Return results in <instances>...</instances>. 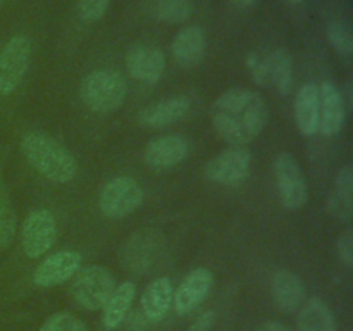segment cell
Returning a JSON list of instances; mask_svg holds the SVG:
<instances>
[{
	"mask_svg": "<svg viewBox=\"0 0 353 331\" xmlns=\"http://www.w3.org/2000/svg\"><path fill=\"white\" fill-rule=\"evenodd\" d=\"M268 102L252 90H226L212 103L214 130L233 147H245L254 141L268 126Z\"/></svg>",
	"mask_w": 353,
	"mask_h": 331,
	"instance_id": "6da1fadb",
	"label": "cell"
},
{
	"mask_svg": "<svg viewBox=\"0 0 353 331\" xmlns=\"http://www.w3.org/2000/svg\"><path fill=\"white\" fill-rule=\"evenodd\" d=\"M21 150L41 176L54 183H71L78 172L71 152L45 131H28L21 140Z\"/></svg>",
	"mask_w": 353,
	"mask_h": 331,
	"instance_id": "7a4b0ae2",
	"label": "cell"
},
{
	"mask_svg": "<svg viewBox=\"0 0 353 331\" xmlns=\"http://www.w3.org/2000/svg\"><path fill=\"white\" fill-rule=\"evenodd\" d=\"M126 79L112 69H97L90 72L79 88L83 103L97 114L116 112L126 100Z\"/></svg>",
	"mask_w": 353,
	"mask_h": 331,
	"instance_id": "3957f363",
	"label": "cell"
},
{
	"mask_svg": "<svg viewBox=\"0 0 353 331\" xmlns=\"http://www.w3.org/2000/svg\"><path fill=\"white\" fill-rule=\"evenodd\" d=\"M255 83L274 88L279 95H290L293 90V59L286 48H274L268 54L248 59Z\"/></svg>",
	"mask_w": 353,
	"mask_h": 331,
	"instance_id": "277c9868",
	"label": "cell"
},
{
	"mask_svg": "<svg viewBox=\"0 0 353 331\" xmlns=\"http://www.w3.org/2000/svg\"><path fill=\"white\" fill-rule=\"evenodd\" d=\"M143 188L131 176H116L105 183L99 197L100 212L109 219H123L143 202Z\"/></svg>",
	"mask_w": 353,
	"mask_h": 331,
	"instance_id": "5b68a950",
	"label": "cell"
},
{
	"mask_svg": "<svg viewBox=\"0 0 353 331\" xmlns=\"http://www.w3.org/2000/svg\"><path fill=\"white\" fill-rule=\"evenodd\" d=\"M116 288V279L103 265H88L74 274L71 293L76 302L86 310L103 309L110 293Z\"/></svg>",
	"mask_w": 353,
	"mask_h": 331,
	"instance_id": "8992f818",
	"label": "cell"
},
{
	"mask_svg": "<svg viewBox=\"0 0 353 331\" xmlns=\"http://www.w3.org/2000/svg\"><path fill=\"white\" fill-rule=\"evenodd\" d=\"M274 178L283 207L300 210L309 200V186L299 161L290 152H281L274 159Z\"/></svg>",
	"mask_w": 353,
	"mask_h": 331,
	"instance_id": "52a82bcc",
	"label": "cell"
},
{
	"mask_svg": "<svg viewBox=\"0 0 353 331\" xmlns=\"http://www.w3.org/2000/svg\"><path fill=\"white\" fill-rule=\"evenodd\" d=\"M31 61V43L23 34L10 38L0 50V95L19 88Z\"/></svg>",
	"mask_w": 353,
	"mask_h": 331,
	"instance_id": "ba28073f",
	"label": "cell"
},
{
	"mask_svg": "<svg viewBox=\"0 0 353 331\" xmlns=\"http://www.w3.org/2000/svg\"><path fill=\"white\" fill-rule=\"evenodd\" d=\"M57 240V221L48 209L30 212L21 228V247L26 257L38 259L47 254Z\"/></svg>",
	"mask_w": 353,
	"mask_h": 331,
	"instance_id": "9c48e42d",
	"label": "cell"
},
{
	"mask_svg": "<svg viewBox=\"0 0 353 331\" xmlns=\"http://www.w3.org/2000/svg\"><path fill=\"white\" fill-rule=\"evenodd\" d=\"M252 164L250 152L245 147H230L205 164V176L224 186H238L248 178Z\"/></svg>",
	"mask_w": 353,
	"mask_h": 331,
	"instance_id": "30bf717a",
	"label": "cell"
},
{
	"mask_svg": "<svg viewBox=\"0 0 353 331\" xmlns=\"http://www.w3.org/2000/svg\"><path fill=\"white\" fill-rule=\"evenodd\" d=\"M81 254L71 248L48 255L33 272V283L41 288L57 286L71 279L81 268Z\"/></svg>",
	"mask_w": 353,
	"mask_h": 331,
	"instance_id": "8fae6325",
	"label": "cell"
},
{
	"mask_svg": "<svg viewBox=\"0 0 353 331\" xmlns=\"http://www.w3.org/2000/svg\"><path fill=\"white\" fill-rule=\"evenodd\" d=\"M214 285L212 272L205 268H196L185 276L172 295V305L178 316H188L209 295Z\"/></svg>",
	"mask_w": 353,
	"mask_h": 331,
	"instance_id": "7c38bea8",
	"label": "cell"
},
{
	"mask_svg": "<svg viewBox=\"0 0 353 331\" xmlns=\"http://www.w3.org/2000/svg\"><path fill=\"white\" fill-rule=\"evenodd\" d=\"M188 155V143L181 134H164L148 141L143 150V162L150 169L164 171L181 164Z\"/></svg>",
	"mask_w": 353,
	"mask_h": 331,
	"instance_id": "4fadbf2b",
	"label": "cell"
},
{
	"mask_svg": "<svg viewBox=\"0 0 353 331\" xmlns=\"http://www.w3.org/2000/svg\"><path fill=\"white\" fill-rule=\"evenodd\" d=\"M126 69L137 81L154 85L164 74L165 55L150 45H137L128 52Z\"/></svg>",
	"mask_w": 353,
	"mask_h": 331,
	"instance_id": "5bb4252c",
	"label": "cell"
},
{
	"mask_svg": "<svg viewBox=\"0 0 353 331\" xmlns=\"http://www.w3.org/2000/svg\"><path fill=\"white\" fill-rule=\"evenodd\" d=\"M319 88V131L324 137H334L340 133L347 123V109H345L341 93L333 83H323Z\"/></svg>",
	"mask_w": 353,
	"mask_h": 331,
	"instance_id": "9a60e30c",
	"label": "cell"
},
{
	"mask_svg": "<svg viewBox=\"0 0 353 331\" xmlns=\"http://www.w3.org/2000/svg\"><path fill=\"white\" fill-rule=\"evenodd\" d=\"M271 295L281 312L293 314L303 305L305 285L302 278L292 269H278L272 276Z\"/></svg>",
	"mask_w": 353,
	"mask_h": 331,
	"instance_id": "2e32d148",
	"label": "cell"
},
{
	"mask_svg": "<svg viewBox=\"0 0 353 331\" xmlns=\"http://www.w3.org/2000/svg\"><path fill=\"white\" fill-rule=\"evenodd\" d=\"M296 128L303 137L319 133V88L314 83H303L293 103Z\"/></svg>",
	"mask_w": 353,
	"mask_h": 331,
	"instance_id": "e0dca14e",
	"label": "cell"
},
{
	"mask_svg": "<svg viewBox=\"0 0 353 331\" xmlns=\"http://www.w3.org/2000/svg\"><path fill=\"white\" fill-rule=\"evenodd\" d=\"M188 110L190 100L186 97H171L141 109L137 119L143 128H162L181 121Z\"/></svg>",
	"mask_w": 353,
	"mask_h": 331,
	"instance_id": "ac0fdd59",
	"label": "cell"
},
{
	"mask_svg": "<svg viewBox=\"0 0 353 331\" xmlns=\"http://www.w3.org/2000/svg\"><path fill=\"white\" fill-rule=\"evenodd\" d=\"M172 295H174V290L168 276H161L148 283L140 299L141 314L145 319L148 323H159L164 319L165 314L172 307Z\"/></svg>",
	"mask_w": 353,
	"mask_h": 331,
	"instance_id": "d6986e66",
	"label": "cell"
},
{
	"mask_svg": "<svg viewBox=\"0 0 353 331\" xmlns=\"http://www.w3.org/2000/svg\"><path fill=\"white\" fill-rule=\"evenodd\" d=\"M207 37L202 28L188 26L178 31L171 43L172 57L183 68H193L205 55Z\"/></svg>",
	"mask_w": 353,
	"mask_h": 331,
	"instance_id": "ffe728a7",
	"label": "cell"
},
{
	"mask_svg": "<svg viewBox=\"0 0 353 331\" xmlns=\"http://www.w3.org/2000/svg\"><path fill=\"white\" fill-rule=\"evenodd\" d=\"M330 210L338 221L350 223L353 214V168L350 164H345L338 171L330 197Z\"/></svg>",
	"mask_w": 353,
	"mask_h": 331,
	"instance_id": "44dd1931",
	"label": "cell"
},
{
	"mask_svg": "<svg viewBox=\"0 0 353 331\" xmlns=\"http://www.w3.org/2000/svg\"><path fill=\"white\" fill-rule=\"evenodd\" d=\"M134 293H137V286H134L133 281H124L114 288L109 300L103 305L102 323L107 330H116L123 323L124 317L128 316V312L131 309Z\"/></svg>",
	"mask_w": 353,
	"mask_h": 331,
	"instance_id": "7402d4cb",
	"label": "cell"
},
{
	"mask_svg": "<svg viewBox=\"0 0 353 331\" xmlns=\"http://www.w3.org/2000/svg\"><path fill=\"white\" fill-rule=\"evenodd\" d=\"M299 331H336L334 316L327 303L319 297H312L300 307Z\"/></svg>",
	"mask_w": 353,
	"mask_h": 331,
	"instance_id": "603a6c76",
	"label": "cell"
},
{
	"mask_svg": "<svg viewBox=\"0 0 353 331\" xmlns=\"http://www.w3.org/2000/svg\"><path fill=\"white\" fill-rule=\"evenodd\" d=\"M193 12V0H157L154 14L159 21L168 24L185 23Z\"/></svg>",
	"mask_w": 353,
	"mask_h": 331,
	"instance_id": "cb8c5ba5",
	"label": "cell"
},
{
	"mask_svg": "<svg viewBox=\"0 0 353 331\" xmlns=\"http://www.w3.org/2000/svg\"><path fill=\"white\" fill-rule=\"evenodd\" d=\"M327 40H330L331 47L338 52V54L350 57L353 52V34L352 28L348 21L338 19L330 23L326 30Z\"/></svg>",
	"mask_w": 353,
	"mask_h": 331,
	"instance_id": "d4e9b609",
	"label": "cell"
},
{
	"mask_svg": "<svg viewBox=\"0 0 353 331\" xmlns=\"http://www.w3.org/2000/svg\"><path fill=\"white\" fill-rule=\"evenodd\" d=\"M40 331H88V326L71 312H55L41 324Z\"/></svg>",
	"mask_w": 353,
	"mask_h": 331,
	"instance_id": "484cf974",
	"label": "cell"
},
{
	"mask_svg": "<svg viewBox=\"0 0 353 331\" xmlns=\"http://www.w3.org/2000/svg\"><path fill=\"white\" fill-rule=\"evenodd\" d=\"M110 0H78V16L86 23L102 19Z\"/></svg>",
	"mask_w": 353,
	"mask_h": 331,
	"instance_id": "4316f807",
	"label": "cell"
},
{
	"mask_svg": "<svg viewBox=\"0 0 353 331\" xmlns=\"http://www.w3.org/2000/svg\"><path fill=\"white\" fill-rule=\"evenodd\" d=\"M17 217L9 207L0 205V250L6 248L16 233Z\"/></svg>",
	"mask_w": 353,
	"mask_h": 331,
	"instance_id": "83f0119b",
	"label": "cell"
},
{
	"mask_svg": "<svg viewBox=\"0 0 353 331\" xmlns=\"http://www.w3.org/2000/svg\"><path fill=\"white\" fill-rule=\"evenodd\" d=\"M338 255H340L341 261L352 268L353 265V228L348 226L347 230L341 233V237L338 238Z\"/></svg>",
	"mask_w": 353,
	"mask_h": 331,
	"instance_id": "f1b7e54d",
	"label": "cell"
},
{
	"mask_svg": "<svg viewBox=\"0 0 353 331\" xmlns=\"http://www.w3.org/2000/svg\"><path fill=\"white\" fill-rule=\"evenodd\" d=\"M216 323V312L214 310H205L202 316L196 317L188 328V331H210V328Z\"/></svg>",
	"mask_w": 353,
	"mask_h": 331,
	"instance_id": "f546056e",
	"label": "cell"
},
{
	"mask_svg": "<svg viewBox=\"0 0 353 331\" xmlns=\"http://www.w3.org/2000/svg\"><path fill=\"white\" fill-rule=\"evenodd\" d=\"M257 331H292L286 324L279 323V321H268V323L262 324Z\"/></svg>",
	"mask_w": 353,
	"mask_h": 331,
	"instance_id": "4dcf8cb0",
	"label": "cell"
},
{
	"mask_svg": "<svg viewBox=\"0 0 353 331\" xmlns=\"http://www.w3.org/2000/svg\"><path fill=\"white\" fill-rule=\"evenodd\" d=\"M230 2L233 3V6L240 7V9H247V7L255 6V3H257V0H230Z\"/></svg>",
	"mask_w": 353,
	"mask_h": 331,
	"instance_id": "1f68e13d",
	"label": "cell"
},
{
	"mask_svg": "<svg viewBox=\"0 0 353 331\" xmlns=\"http://www.w3.org/2000/svg\"><path fill=\"white\" fill-rule=\"evenodd\" d=\"M288 2H293V3H300L302 0H288Z\"/></svg>",
	"mask_w": 353,
	"mask_h": 331,
	"instance_id": "d6a6232c",
	"label": "cell"
},
{
	"mask_svg": "<svg viewBox=\"0 0 353 331\" xmlns=\"http://www.w3.org/2000/svg\"><path fill=\"white\" fill-rule=\"evenodd\" d=\"M0 3H2V0H0Z\"/></svg>",
	"mask_w": 353,
	"mask_h": 331,
	"instance_id": "836d02e7",
	"label": "cell"
}]
</instances>
